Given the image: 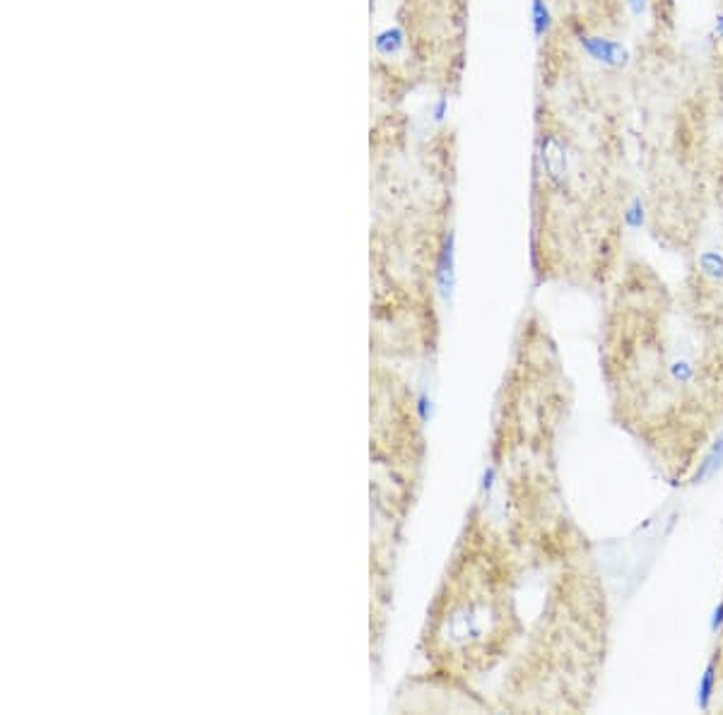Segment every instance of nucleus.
<instances>
[{"mask_svg": "<svg viewBox=\"0 0 723 715\" xmlns=\"http://www.w3.org/2000/svg\"><path fill=\"white\" fill-rule=\"evenodd\" d=\"M579 46L583 53H588L595 63L605 65V68L619 70L629 63V51L619 41L605 39V36H593V34H579Z\"/></svg>", "mask_w": 723, "mask_h": 715, "instance_id": "1", "label": "nucleus"}, {"mask_svg": "<svg viewBox=\"0 0 723 715\" xmlns=\"http://www.w3.org/2000/svg\"><path fill=\"white\" fill-rule=\"evenodd\" d=\"M540 164H543L545 174H548V179L552 183L562 186V183L567 181V174H569L567 150H564V145L555 135H550V133H543V138H540Z\"/></svg>", "mask_w": 723, "mask_h": 715, "instance_id": "2", "label": "nucleus"}, {"mask_svg": "<svg viewBox=\"0 0 723 715\" xmlns=\"http://www.w3.org/2000/svg\"><path fill=\"white\" fill-rule=\"evenodd\" d=\"M723 470V431L716 436V441L712 443V448L707 450V455L700 460V465H697L695 470V475L690 477V484L692 487H697V484H704V482H709L712 477H716Z\"/></svg>", "mask_w": 723, "mask_h": 715, "instance_id": "3", "label": "nucleus"}, {"mask_svg": "<svg viewBox=\"0 0 723 715\" xmlns=\"http://www.w3.org/2000/svg\"><path fill=\"white\" fill-rule=\"evenodd\" d=\"M456 258H453V234L446 236L439 253V262H436V279H439V292L443 299L451 296L453 284H456Z\"/></svg>", "mask_w": 723, "mask_h": 715, "instance_id": "4", "label": "nucleus"}, {"mask_svg": "<svg viewBox=\"0 0 723 715\" xmlns=\"http://www.w3.org/2000/svg\"><path fill=\"white\" fill-rule=\"evenodd\" d=\"M716 667H719L716 658L709 660V665L704 667L700 677V684H697V706H700V711H709V708H712V699L716 692Z\"/></svg>", "mask_w": 723, "mask_h": 715, "instance_id": "5", "label": "nucleus"}, {"mask_svg": "<svg viewBox=\"0 0 723 715\" xmlns=\"http://www.w3.org/2000/svg\"><path fill=\"white\" fill-rule=\"evenodd\" d=\"M700 272L709 282H723V253L721 250H702L700 258H697Z\"/></svg>", "mask_w": 723, "mask_h": 715, "instance_id": "6", "label": "nucleus"}, {"mask_svg": "<svg viewBox=\"0 0 723 715\" xmlns=\"http://www.w3.org/2000/svg\"><path fill=\"white\" fill-rule=\"evenodd\" d=\"M531 17H533V34H536V39H545L548 36V32L552 29V12H550V5L545 3V0H533V5H531Z\"/></svg>", "mask_w": 723, "mask_h": 715, "instance_id": "7", "label": "nucleus"}, {"mask_svg": "<svg viewBox=\"0 0 723 715\" xmlns=\"http://www.w3.org/2000/svg\"><path fill=\"white\" fill-rule=\"evenodd\" d=\"M403 44H405L403 32L396 27L386 29V32H381L374 39V46H376V53H379V56H396L400 48H403Z\"/></svg>", "mask_w": 723, "mask_h": 715, "instance_id": "8", "label": "nucleus"}, {"mask_svg": "<svg viewBox=\"0 0 723 715\" xmlns=\"http://www.w3.org/2000/svg\"><path fill=\"white\" fill-rule=\"evenodd\" d=\"M622 219H624V227L631 231H639L644 224H646V203H644L641 195H634V198L629 200L622 212Z\"/></svg>", "mask_w": 723, "mask_h": 715, "instance_id": "9", "label": "nucleus"}, {"mask_svg": "<svg viewBox=\"0 0 723 715\" xmlns=\"http://www.w3.org/2000/svg\"><path fill=\"white\" fill-rule=\"evenodd\" d=\"M670 378L678 386H688V383L695 381V366H692L688 359H675V362L670 364Z\"/></svg>", "mask_w": 723, "mask_h": 715, "instance_id": "10", "label": "nucleus"}, {"mask_svg": "<svg viewBox=\"0 0 723 715\" xmlns=\"http://www.w3.org/2000/svg\"><path fill=\"white\" fill-rule=\"evenodd\" d=\"M446 113H448V99L446 96H439L432 106V118L436 121V123H441V121L446 118Z\"/></svg>", "mask_w": 723, "mask_h": 715, "instance_id": "11", "label": "nucleus"}, {"mask_svg": "<svg viewBox=\"0 0 723 715\" xmlns=\"http://www.w3.org/2000/svg\"><path fill=\"white\" fill-rule=\"evenodd\" d=\"M721 628H723V600L714 607L712 621H709V631H712V633H719Z\"/></svg>", "mask_w": 723, "mask_h": 715, "instance_id": "12", "label": "nucleus"}, {"mask_svg": "<svg viewBox=\"0 0 723 715\" xmlns=\"http://www.w3.org/2000/svg\"><path fill=\"white\" fill-rule=\"evenodd\" d=\"M627 5H629L631 15H636V17H641L644 10H646V0H627Z\"/></svg>", "mask_w": 723, "mask_h": 715, "instance_id": "13", "label": "nucleus"}, {"mask_svg": "<svg viewBox=\"0 0 723 715\" xmlns=\"http://www.w3.org/2000/svg\"><path fill=\"white\" fill-rule=\"evenodd\" d=\"M714 36L723 39V10L719 12V17H716V22H714Z\"/></svg>", "mask_w": 723, "mask_h": 715, "instance_id": "14", "label": "nucleus"}]
</instances>
